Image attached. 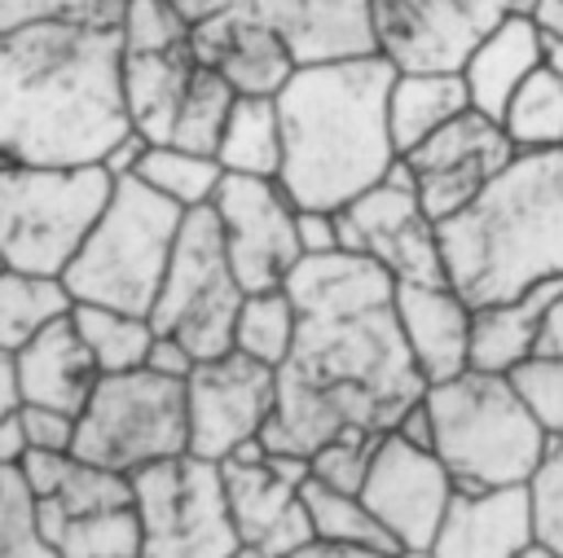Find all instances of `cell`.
Instances as JSON below:
<instances>
[{
  "label": "cell",
  "mask_w": 563,
  "mask_h": 558,
  "mask_svg": "<svg viewBox=\"0 0 563 558\" xmlns=\"http://www.w3.org/2000/svg\"><path fill=\"white\" fill-rule=\"evenodd\" d=\"M286 290L299 330L290 356L277 365V409L260 444L312 457L343 435H387L427 391L400 338L391 272L347 250L303 255Z\"/></svg>",
  "instance_id": "obj_1"
},
{
  "label": "cell",
  "mask_w": 563,
  "mask_h": 558,
  "mask_svg": "<svg viewBox=\"0 0 563 558\" xmlns=\"http://www.w3.org/2000/svg\"><path fill=\"white\" fill-rule=\"evenodd\" d=\"M128 132L119 26L0 31V163L92 167Z\"/></svg>",
  "instance_id": "obj_2"
},
{
  "label": "cell",
  "mask_w": 563,
  "mask_h": 558,
  "mask_svg": "<svg viewBox=\"0 0 563 558\" xmlns=\"http://www.w3.org/2000/svg\"><path fill=\"white\" fill-rule=\"evenodd\" d=\"M396 66L383 53L299 62L282 83V171L277 185L299 211H343L396 163L387 132V88Z\"/></svg>",
  "instance_id": "obj_3"
},
{
  "label": "cell",
  "mask_w": 563,
  "mask_h": 558,
  "mask_svg": "<svg viewBox=\"0 0 563 558\" xmlns=\"http://www.w3.org/2000/svg\"><path fill=\"white\" fill-rule=\"evenodd\" d=\"M435 228L444 286L471 308L563 281V149L515 154Z\"/></svg>",
  "instance_id": "obj_4"
},
{
  "label": "cell",
  "mask_w": 563,
  "mask_h": 558,
  "mask_svg": "<svg viewBox=\"0 0 563 558\" xmlns=\"http://www.w3.org/2000/svg\"><path fill=\"white\" fill-rule=\"evenodd\" d=\"M431 413V453L457 488L528 483L550 435L532 417L510 373L462 369L422 391Z\"/></svg>",
  "instance_id": "obj_5"
},
{
  "label": "cell",
  "mask_w": 563,
  "mask_h": 558,
  "mask_svg": "<svg viewBox=\"0 0 563 558\" xmlns=\"http://www.w3.org/2000/svg\"><path fill=\"white\" fill-rule=\"evenodd\" d=\"M180 220H185L180 207L158 198L136 176H119L84 246L62 272L70 299L150 316Z\"/></svg>",
  "instance_id": "obj_6"
},
{
  "label": "cell",
  "mask_w": 563,
  "mask_h": 558,
  "mask_svg": "<svg viewBox=\"0 0 563 558\" xmlns=\"http://www.w3.org/2000/svg\"><path fill=\"white\" fill-rule=\"evenodd\" d=\"M114 176L92 167L0 163V255L4 268L62 277L101 215Z\"/></svg>",
  "instance_id": "obj_7"
},
{
  "label": "cell",
  "mask_w": 563,
  "mask_h": 558,
  "mask_svg": "<svg viewBox=\"0 0 563 558\" xmlns=\"http://www.w3.org/2000/svg\"><path fill=\"white\" fill-rule=\"evenodd\" d=\"M70 453L114 475H136L141 466L189 453L185 378H167L145 365L128 373H101L75 417Z\"/></svg>",
  "instance_id": "obj_8"
},
{
  "label": "cell",
  "mask_w": 563,
  "mask_h": 558,
  "mask_svg": "<svg viewBox=\"0 0 563 558\" xmlns=\"http://www.w3.org/2000/svg\"><path fill=\"white\" fill-rule=\"evenodd\" d=\"M242 299L246 290L229 268L216 211L211 207L185 211L163 286L150 308L154 334L176 338L194 360L224 356L233 347V321Z\"/></svg>",
  "instance_id": "obj_9"
},
{
  "label": "cell",
  "mask_w": 563,
  "mask_h": 558,
  "mask_svg": "<svg viewBox=\"0 0 563 558\" xmlns=\"http://www.w3.org/2000/svg\"><path fill=\"white\" fill-rule=\"evenodd\" d=\"M128 479L141 523V558H229L242 549L229 518L220 461L176 453L141 466Z\"/></svg>",
  "instance_id": "obj_10"
},
{
  "label": "cell",
  "mask_w": 563,
  "mask_h": 558,
  "mask_svg": "<svg viewBox=\"0 0 563 558\" xmlns=\"http://www.w3.org/2000/svg\"><path fill=\"white\" fill-rule=\"evenodd\" d=\"M334 220H339V246L347 255L374 259L383 272H391V281H422V286L444 281L440 228L422 211L405 163H396L374 189H365L343 211H334Z\"/></svg>",
  "instance_id": "obj_11"
},
{
  "label": "cell",
  "mask_w": 563,
  "mask_h": 558,
  "mask_svg": "<svg viewBox=\"0 0 563 558\" xmlns=\"http://www.w3.org/2000/svg\"><path fill=\"white\" fill-rule=\"evenodd\" d=\"M532 0H369L374 48L396 70H457L475 40Z\"/></svg>",
  "instance_id": "obj_12"
},
{
  "label": "cell",
  "mask_w": 563,
  "mask_h": 558,
  "mask_svg": "<svg viewBox=\"0 0 563 558\" xmlns=\"http://www.w3.org/2000/svg\"><path fill=\"white\" fill-rule=\"evenodd\" d=\"M277 409V369L229 347L224 356L198 360L185 378L189 453L202 461H224L268 426Z\"/></svg>",
  "instance_id": "obj_13"
},
{
  "label": "cell",
  "mask_w": 563,
  "mask_h": 558,
  "mask_svg": "<svg viewBox=\"0 0 563 558\" xmlns=\"http://www.w3.org/2000/svg\"><path fill=\"white\" fill-rule=\"evenodd\" d=\"M211 211L220 220L224 255L238 277V286L251 290H277L303 259L295 215L299 207L286 198L277 180L264 176H229L220 180Z\"/></svg>",
  "instance_id": "obj_14"
},
{
  "label": "cell",
  "mask_w": 563,
  "mask_h": 558,
  "mask_svg": "<svg viewBox=\"0 0 563 558\" xmlns=\"http://www.w3.org/2000/svg\"><path fill=\"white\" fill-rule=\"evenodd\" d=\"M453 479L431 448L400 439L396 431L374 439L361 501L387 527L396 549H431V536L453 496Z\"/></svg>",
  "instance_id": "obj_15"
},
{
  "label": "cell",
  "mask_w": 563,
  "mask_h": 558,
  "mask_svg": "<svg viewBox=\"0 0 563 558\" xmlns=\"http://www.w3.org/2000/svg\"><path fill=\"white\" fill-rule=\"evenodd\" d=\"M510 158H515V149H510L501 123L479 110H462L435 136L413 145L400 163L413 180L422 211L440 224V220L457 215Z\"/></svg>",
  "instance_id": "obj_16"
},
{
  "label": "cell",
  "mask_w": 563,
  "mask_h": 558,
  "mask_svg": "<svg viewBox=\"0 0 563 558\" xmlns=\"http://www.w3.org/2000/svg\"><path fill=\"white\" fill-rule=\"evenodd\" d=\"M189 53L198 66L224 75L238 97H277L299 66L290 44L246 4L198 18L189 26Z\"/></svg>",
  "instance_id": "obj_17"
},
{
  "label": "cell",
  "mask_w": 563,
  "mask_h": 558,
  "mask_svg": "<svg viewBox=\"0 0 563 558\" xmlns=\"http://www.w3.org/2000/svg\"><path fill=\"white\" fill-rule=\"evenodd\" d=\"M537 545L528 483L453 488L431 536V558H519Z\"/></svg>",
  "instance_id": "obj_18"
},
{
  "label": "cell",
  "mask_w": 563,
  "mask_h": 558,
  "mask_svg": "<svg viewBox=\"0 0 563 558\" xmlns=\"http://www.w3.org/2000/svg\"><path fill=\"white\" fill-rule=\"evenodd\" d=\"M396 299V321H400V338L422 373V382H444L457 378L462 369H471V321L475 308L440 286H422V281H396L391 290Z\"/></svg>",
  "instance_id": "obj_19"
},
{
  "label": "cell",
  "mask_w": 563,
  "mask_h": 558,
  "mask_svg": "<svg viewBox=\"0 0 563 558\" xmlns=\"http://www.w3.org/2000/svg\"><path fill=\"white\" fill-rule=\"evenodd\" d=\"M224 475V501L229 518L238 527L242 545H260L282 514L299 505V488L308 479V457L299 453H268L260 439L238 448L233 457L220 461Z\"/></svg>",
  "instance_id": "obj_20"
},
{
  "label": "cell",
  "mask_w": 563,
  "mask_h": 558,
  "mask_svg": "<svg viewBox=\"0 0 563 558\" xmlns=\"http://www.w3.org/2000/svg\"><path fill=\"white\" fill-rule=\"evenodd\" d=\"M295 53V62H330L378 53L369 31V0H251Z\"/></svg>",
  "instance_id": "obj_21"
},
{
  "label": "cell",
  "mask_w": 563,
  "mask_h": 558,
  "mask_svg": "<svg viewBox=\"0 0 563 558\" xmlns=\"http://www.w3.org/2000/svg\"><path fill=\"white\" fill-rule=\"evenodd\" d=\"M13 369H18V391L22 404H44V409H62L75 413L88 404L101 369L88 356L79 330L70 316L53 321L48 330H40L26 347L13 351Z\"/></svg>",
  "instance_id": "obj_22"
},
{
  "label": "cell",
  "mask_w": 563,
  "mask_h": 558,
  "mask_svg": "<svg viewBox=\"0 0 563 558\" xmlns=\"http://www.w3.org/2000/svg\"><path fill=\"white\" fill-rule=\"evenodd\" d=\"M541 66V40H537V26L528 13H510L501 18L493 31H484L475 40V48L466 53V62L457 66L462 83H466V97H471V110L488 114V119H501L506 101L515 97V88Z\"/></svg>",
  "instance_id": "obj_23"
},
{
  "label": "cell",
  "mask_w": 563,
  "mask_h": 558,
  "mask_svg": "<svg viewBox=\"0 0 563 558\" xmlns=\"http://www.w3.org/2000/svg\"><path fill=\"white\" fill-rule=\"evenodd\" d=\"M559 290H563V281H545V286H537L519 299L475 308L471 369L515 373L528 356H537V343H541V330H545V316H550V303L559 299Z\"/></svg>",
  "instance_id": "obj_24"
},
{
  "label": "cell",
  "mask_w": 563,
  "mask_h": 558,
  "mask_svg": "<svg viewBox=\"0 0 563 558\" xmlns=\"http://www.w3.org/2000/svg\"><path fill=\"white\" fill-rule=\"evenodd\" d=\"M194 70L198 62L189 44L167 53H123V105L136 136H145L150 145H167Z\"/></svg>",
  "instance_id": "obj_25"
},
{
  "label": "cell",
  "mask_w": 563,
  "mask_h": 558,
  "mask_svg": "<svg viewBox=\"0 0 563 558\" xmlns=\"http://www.w3.org/2000/svg\"><path fill=\"white\" fill-rule=\"evenodd\" d=\"M462 110H471V97L457 70H396L387 88V132L396 154L405 158Z\"/></svg>",
  "instance_id": "obj_26"
},
{
  "label": "cell",
  "mask_w": 563,
  "mask_h": 558,
  "mask_svg": "<svg viewBox=\"0 0 563 558\" xmlns=\"http://www.w3.org/2000/svg\"><path fill=\"white\" fill-rule=\"evenodd\" d=\"M216 163L229 176H264L277 180L282 171V119H277V101L273 97H238L220 145H216Z\"/></svg>",
  "instance_id": "obj_27"
},
{
  "label": "cell",
  "mask_w": 563,
  "mask_h": 558,
  "mask_svg": "<svg viewBox=\"0 0 563 558\" xmlns=\"http://www.w3.org/2000/svg\"><path fill=\"white\" fill-rule=\"evenodd\" d=\"M70 308H75V299L62 277L4 268L0 272V347L4 351L26 347L40 330L70 316Z\"/></svg>",
  "instance_id": "obj_28"
},
{
  "label": "cell",
  "mask_w": 563,
  "mask_h": 558,
  "mask_svg": "<svg viewBox=\"0 0 563 558\" xmlns=\"http://www.w3.org/2000/svg\"><path fill=\"white\" fill-rule=\"evenodd\" d=\"M57 558H141L136 505H106L40 527Z\"/></svg>",
  "instance_id": "obj_29"
},
{
  "label": "cell",
  "mask_w": 563,
  "mask_h": 558,
  "mask_svg": "<svg viewBox=\"0 0 563 558\" xmlns=\"http://www.w3.org/2000/svg\"><path fill=\"white\" fill-rule=\"evenodd\" d=\"M501 132L515 154L563 149V75L537 66L501 110Z\"/></svg>",
  "instance_id": "obj_30"
},
{
  "label": "cell",
  "mask_w": 563,
  "mask_h": 558,
  "mask_svg": "<svg viewBox=\"0 0 563 558\" xmlns=\"http://www.w3.org/2000/svg\"><path fill=\"white\" fill-rule=\"evenodd\" d=\"M303 510L312 518V536L321 545H343V549H374V554H400L387 527L369 514V505L356 492H339L330 483H317L312 475L299 488Z\"/></svg>",
  "instance_id": "obj_31"
},
{
  "label": "cell",
  "mask_w": 563,
  "mask_h": 558,
  "mask_svg": "<svg viewBox=\"0 0 563 558\" xmlns=\"http://www.w3.org/2000/svg\"><path fill=\"white\" fill-rule=\"evenodd\" d=\"M70 321L88 347V356L97 360L101 373H128L141 369L150 347H154V325L150 316L123 312V308H101V303H75Z\"/></svg>",
  "instance_id": "obj_32"
},
{
  "label": "cell",
  "mask_w": 563,
  "mask_h": 558,
  "mask_svg": "<svg viewBox=\"0 0 563 558\" xmlns=\"http://www.w3.org/2000/svg\"><path fill=\"white\" fill-rule=\"evenodd\" d=\"M132 176L180 211L211 207V198L224 180V171L211 154H194V149H180V145H145Z\"/></svg>",
  "instance_id": "obj_33"
},
{
  "label": "cell",
  "mask_w": 563,
  "mask_h": 558,
  "mask_svg": "<svg viewBox=\"0 0 563 558\" xmlns=\"http://www.w3.org/2000/svg\"><path fill=\"white\" fill-rule=\"evenodd\" d=\"M295 330H299V312H295V299L286 286L251 290L233 321V347L242 356L277 369L295 347Z\"/></svg>",
  "instance_id": "obj_34"
},
{
  "label": "cell",
  "mask_w": 563,
  "mask_h": 558,
  "mask_svg": "<svg viewBox=\"0 0 563 558\" xmlns=\"http://www.w3.org/2000/svg\"><path fill=\"white\" fill-rule=\"evenodd\" d=\"M238 92L229 88L224 75L198 66L189 88H185V101L176 110V123H172V136L167 145H180V149H194V154H211L216 158V145H220V132H224V119L233 110Z\"/></svg>",
  "instance_id": "obj_35"
},
{
  "label": "cell",
  "mask_w": 563,
  "mask_h": 558,
  "mask_svg": "<svg viewBox=\"0 0 563 558\" xmlns=\"http://www.w3.org/2000/svg\"><path fill=\"white\" fill-rule=\"evenodd\" d=\"M0 558H57L40 532L35 492L18 461H0Z\"/></svg>",
  "instance_id": "obj_36"
},
{
  "label": "cell",
  "mask_w": 563,
  "mask_h": 558,
  "mask_svg": "<svg viewBox=\"0 0 563 558\" xmlns=\"http://www.w3.org/2000/svg\"><path fill=\"white\" fill-rule=\"evenodd\" d=\"M189 18L167 0H128L119 18L123 53H167L189 44Z\"/></svg>",
  "instance_id": "obj_37"
},
{
  "label": "cell",
  "mask_w": 563,
  "mask_h": 558,
  "mask_svg": "<svg viewBox=\"0 0 563 558\" xmlns=\"http://www.w3.org/2000/svg\"><path fill=\"white\" fill-rule=\"evenodd\" d=\"M128 0H0V31L66 22V26H119Z\"/></svg>",
  "instance_id": "obj_38"
},
{
  "label": "cell",
  "mask_w": 563,
  "mask_h": 558,
  "mask_svg": "<svg viewBox=\"0 0 563 558\" xmlns=\"http://www.w3.org/2000/svg\"><path fill=\"white\" fill-rule=\"evenodd\" d=\"M528 505H532L537 545L563 558V439L545 444V453L528 479Z\"/></svg>",
  "instance_id": "obj_39"
},
{
  "label": "cell",
  "mask_w": 563,
  "mask_h": 558,
  "mask_svg": "<svg viewBox=\"0 0 563 558\" xmlns=\"http://www.w3.org/2000/svg\"><path fill=\"white\" fill-rule=\"evenodd\" d=\"M510 382L528 400L532 417L550 439H563V356H528Z\"/></svg>",
  "instance_id": "obj_40"
},
{
  "label": "cell",
  "mask_w": 563,
  "mask_h": 558,
  "mask_svg": "<svg viewBox=\"0 0 563 558\" xmlns=\"http://www.w3.org/2000/svg\"><path fill=\"white\" fill-rule=\"evenodd\" d=\"M369 453H374V439H365V435L330 439L308 457V475L317 483H330L339 492H356L361 496V483H365V470H369Z\"/></svg>",
  "instance_id": "obj_41"
},
{
  "label": "cell",
  "mask_w": 563,
  "mask_h": 558,
  "mask_svg": "<svg viewBox=\"0 0 563 558\" xmlns=\"http://www.w3.org/2000/svg\"><path fill=\"white\" fill-rule=\"evenodd\" d=\"M22 444L26 453H70L75 448V413L44 409V404H22Z\"/></svg>",
  "instance_id": "obj_42"
},
{
  "label": "cell",
  "mask_w": 563,
  "mask_h": 558,
  "mask_svg": "<svg viewBox=\"0 0 563 558\" xmlns=\"http://www.w3.org/2000/svg\"><path fill=\"white\" fill-rule=\"evenodd\" d=\"M18 413H22V391H18L13 351L0 347V461H22V453H26Z\"/></svg>",
  "instance_id": "obj_43"
},
{
  "label": "cell",
  "mask_w": 563,
  "mask_h": 558,
  "mask_svg": "<svg viewBox=\"0 0 563 558\" xmlns=\"http://www.w3.org/2000/svg\"><path fill=\"white\" fill-rule=\"evenodd\" d=\"M317 536H312V518H308V510H303V496H299V505L290 510V514H282L277 523H273V532L255 545L264 558H290V554H299V549H308Z\"/></svg>",
  "instance_id": "obj_44"
},
{
  "label": "cell",
  "mask_w": 563,
  "mask_h": 558,
  "mask_svg": "<svg viewBox=\"0 0 563 558\" xmlns=\"http://www.w3.org/2000/svg\"><path fill=\"white\" fill-rule=\"evenodd\" d=\"M537 40H541V66L563 75V0H532L528 9Z\"/></svg>",
  "instance_id": "obj_45"
},
{
  "label": "cell",
  "mask_w": 563,
  "mask_h": 558,
  "mask_svg": "<svg viewBox=\"0 0 563 558\" xmlns=\"http://www.w3.org/2000/svg\"><path fill=\"white\" fill-rule=\"evenodd\" d=\"M295 228H299V250L303 255H334V250H343L339 246V220H334V211H299L295 215Z\"/></svg>",
  "instance_id": "obj_46"
},
{
  "label": "cell",
  "mask_w": 563,
  "mask_h": 558,
  "mask_svg": "<svg viewBox=\"0 0 563 558\" xmlns=\"http://www.w3.org/2000/svg\"><path fill=\"white\" fill-rule=\"evenodd\" d=\"M194 365H198V360H194L176 338L154 334V347H150V356H145V369L167 373V378H189V369H194Z\"/></svg>",
  "instance_id": "obj_47"
},
{
  "label": "cell",
  "mask_w": 563,
  "mask_h": 558,
  "mask_svg": "<svg viewBox=\"0 0 563 558\" xmlns=\"http://www.w3.org/2000/svg\"><path fill=\"white\" fill-rule=\"evenodd\" d=\"M145 145H150L145 136L128 132V136H123V141H119V145L106 154V163H101V167H106L114 180H119V176H132V171H136V163H141V154H145Z\"/></svg>",
  "instance_id": "obj_48"
},
{
  "label": "cell",
  "mask_w": 563,
  "mask_h": 558,
  "mask_svg": "<svg viewBox=\"0 0 563 558\" xmlns=\"http://www.w3.org/2000/svg\"><path fill=\"white\" fill-rule=\"evenodd\" d=\"M391 431H396L400 439L418 444V448H431V413H427V404H422V400H418V404H409Z\"/></svg>",
  "instance_id": "obj_49"
},
{
  "label": "cell",
  "mask_w": 563,
  "mask_h": 558,
  "mask_svg": "<svg viewBox=\"0 0 563 558\" xmlns=\"http://www.w3.org/2000/svg\"><path fill=\"white\" fill-rule=\"evenodd\" d=\"M537 356H563V290H559V299L550 303V316H545V330H541Z\"/></svg>",
  "instance_id": "obj_50"
},
{
  "label": "cell",
  "mask_w": 563,
  "mask_h": 558,
  "mask_svg": "<svg viewBox=\"0 0 563 558\" xmlns=\"http://www.w3.org/2000/svg\"><path fill=\"white\" fill-rule=\"evenodd\" d=\"M290 558H396V554H374V549H343V545H321L312 540L308 549L290 554Z\"/></svg>",
  "instance_id": "obj_51"
},
{
  "label": "cell",
  "mask_w": 563,
  "mask_h": 558,
  "mask_svg": "<svg viewBox=\"0 0 563 558\" xmlns=\"http://www.w3.org/2000/svg\"><path fill=\"white\" fill-rule=\"evenodd\" d=\"M167 4H176L189 22H198V18H211V13H220V9H233L229 0H167Z\"/></svg>",
  "instance_id": "obj_52"
},
{
  "label": "cell",
  "mask_w": 563,
  "mask_h": 558,
  "mask_svg": "<svg viewBox=\"0 0 563 558\" xmlns=\"http://www.w3.org/2000/svg\"><path fill=\"white\" fill-rule=\"evenodd\" d=\"M229 558H264V554H260V549H251V545H242V549H233Z\"/></svg>",
  "instance_id": "obj_53"
},
{
  "label": "cell",
  "mask_w": 563,
  "mask_h": 558,
  "mask_svg": "<svg viewBox=\"0 0 563 558\" xmlns=\"http://www.w3.org/2000/svg\"><path fill=\"white\" fill-rule=\"evenodd\" d=\"M519 558H559V554H550V549H541V545H532L528 554H519Z\"/></svg>",
  "instance_id": "obj_54"
},
{
  "label": "cell",
  "mask_w": 563,
  "mask_h": 558,
  "mask_svg": "<svg viewBox=\"0 0 563 558\" xmlns=\"http://www.w3.org/2000/svg\"><path fill=\"white\" fill-rule=\"evenodd\" d=\"M396 558H431V554H427V549H400Z\"/></svg>",
  "instance_id": "obj_55"
},
{
  "label": "cell",
  "mask_w": 563,
  "mask_h": 558,
  "mask_svg": "<svg viewBox=\"0 0 563 558\" xmlns=\"http://www.w3.org/2000/svg\"><path fill=\"white\" fill-rule=\"evenodd\" d=\"M229 4H251V0H229Z\"/></svg>",
  "instance_id": "obj_56"
},
{
  "label": "cell",
  "mask_w": 563,
  "mask_h": 558,
  "mask_svg": "<svg viewBox=\"0 0 563 558\" xmlns=\"http://www.w3.org/2000/svg\"><path fill=\"white\" fill-rule=\"evenodd\" d=\"M0 272H4V255H0Z\"/></svg>",
  "instance_id": "obj_57"
}]
</instances>
